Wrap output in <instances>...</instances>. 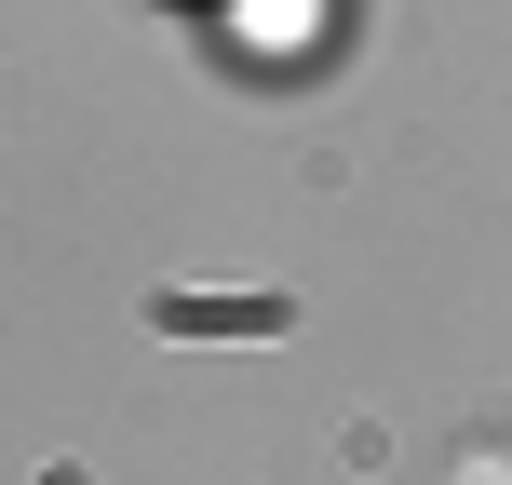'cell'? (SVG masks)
I'll use <instances>...</instances> for the list:
<instances>
[{"mask_svg":"<svg viewBox=\"0 0 512 485\" xmlns=\"http://www.w3.org/2000/svg\"><path fill=\"white\" fill-rule=\"evenodd\" d=\"M256 54H283V41H310V0H256V27H243Z\"/></svg>","mask_w":512,"mask_h":485,"instance_id":"cell-1","label":"cell"}]
</instances>
